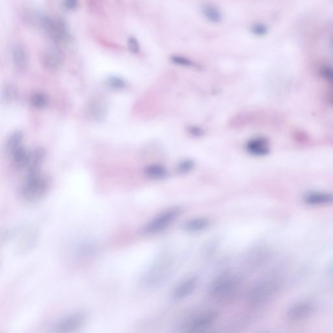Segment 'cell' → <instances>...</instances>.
Here are the masks:
<instances>
[{"label":"cell","instance_id":"obj_1","mask_svg":"<svg viewBox=\"0 0 333 333\" xmlns=\"http://www.w3.org/2000/svg\"><path fill=\"white\" fill-rule=\"evenodd\" d=\"M283 276L278 273H271L257 280L249 293V300L252 304H266L276 298L284 286Z\"/></svg>","mask_w":333,"mask_h":333},{"label":"cell","instance_id":"obj_2","mask_svg":"<svg viewBox=\"0 0 333 333\" xmlns=\"http://www.w3.org/2000/svg\"><path fill=\"white\" fill-rule=\"evenodd\" d=\"M50 186L49 177L41 171L28 172L20 194L26 202L30 203L39 202L47 194Z\"/></svg>","mask_w":333,"mask_h":333},{"label":"cell","instance_id":"obj_3","mask_svg":"<svg viewBox=\"0 0 333 333\" xmlns=\"http://www.w3.org/2000/svg\"><path fill=\"white\" fill-rule=\"evenodd\" d=\"M171 272V259L166 254H164L144 272L142 277V282L147 288H158L168 280Z\"/></svg>","mask_w":333,"mask_h":333},{"label":"cell","instance_id":"obj_4","mask_svg":"<svg viewBox=\"0 0 333 333\" xmlns=\"http://www.w3.org/2000/svg\"><path fill=\"white\" fill-rule=\"evenodd\" d=\"M181 214V209L176 207L168 208L160 212L145 224L141 229L142 234L152 235L160 233L175 222Z\"/></svg>","mask_w":333,"mask_h":333},{"label":"cell","instance_id":"obj_5","mask_svg":"<svg viewBox=\"0 0 333 333\" xmlns=\"http://www.w3.org/2000/svg\"><path fill=\"white\" fill-rule=\"evenodd\" d=\"M240 284L237 276L225 272L220 275L210 284L209 293L215 298H226L235 292Z\"/></svg>","mask_w":333,"mask_h":333},{"label":"cell","instance_id":"obj_6","mask_svg":"<svg viewBox=\"0 0 333 333\" xmlns=\"http://www.w3.org/2000/svg\"><path fill=\"white\" fill-rule=\"evenodd\" d=\"M88 314L83 311L71 313L54 322L52 330L56 333H71L82 328L87 322Z\"/></svg>","mask_w":333,"mask_h":333},{"label":"cell","instance_id":"obj_7","mask_svg":"<svg viewBox=\"0 0 333 333\" xmlns=\"http://www.w3.org/2000/svg\"><path fill=\"white\" fill-rule=\"evenodd\" d=\"M218 313L210 310L192 317L182 324V329L187 333L204 332L212 327L218 318Z\"/></svg>","mask_w":333,"mask_h":333},{"label":"cell","instance_id":"obj_8","mask_svg":"<svg viewBox=\"0 0 333 333\" xmlns=\"http://www.w3.org/2000/svg\"><path fill=\"white\" fill-rule=\"evenodd\" d=\"M39 23L42 28L47 32L54 41L57 43L69 41L71 36L67 26L62 21L47 17H42L39 19Z\"/></svg>","mask_w":333,"mask_h":333},{"label":"cell","instance_id":"obj_9","mask_svg":"<svg viewBox=\"0 0 333 333\" xmlns=\"http://www.w3.org/2000/svg\"><path fill=\"white\" fill-rule=\"evenodd\" d=\"M316 305L312 301H298L287 310V319L290 322H300L310 317L316 310Z\"/></svg>","mask_w":333,"mask_h":333},{"label":"cell","instance_id":"obj_10","mask_svg":"<svg viewBox=\"0 0 333 333\" xmlns=\"http://www.w3.org/2000/svg\"><path fill=\"white\" fill-rule=\"evenodd\" d=\"M198 280L196 277H191L180 282L172 290L171 298L176 302L187 298L195 290Z\"/></svg>","mask_w":333,"mask_h":333},{"label":"cell","instance_id":"obj_11","mask_svg":"<svg viewBox=\"0 0 333 333\" xmlns=\"http://www.w3.org/2000/svg\"><path fill=\"white\" fill-rule=\"evenodd\" d=\"M42 63L44 67L49 71H56L61 67L63 58L61 52L57 48H47L42 55Z\"/></svg>","mask_w":333,"mask_h":333},{"label":"cell","instance_id":"obj_12","mask_svg":"<svg viewBox=\"0 0 333 333\" xmlns=\"http://www.w3.org/2000/svg\"><path fill=\"white\" fill-rule=\"evenodd\" d=\"M246 150L251 155L266 156L270 152L268 139L263 137L252 138L247 142Z\"/></svg>","mask_w":333,"mask_h":333},{"label":"cell","instance_id":"obj_13","mask_svg":"<svg viewBox=\"0 0 333 333\" xmlns=\"http://www.w3.org/2000/svg\"><path fill=\"white\" fill-rule=\"evenodd\" d=\"M304 200L310 206H321L333 203V194L328 192H308L304 196Z\"/></svg>","mask_w":333,"mask_h":333},{"label":"cell","instance_id":"obj_14","mask_svg":"<svg viewBox=\"0 0 333 333\" xmlns=\"http://www.w3.org/2000/svg\"><path fill=\"white\" fill-rule=\"evenodd\" d=\"M270 252L265 247L259 246L252 250L248 254L247 261L252 267L262 266L268 260Z\"/></svg>","mask_w":333,"mask_h":333},{"label":"cell","instance_id":"obj_15","mask_svg":"<svg viewBox=\"0 0 333 333\" xmlns=\"http://www.w3.org/2000/svg\"><path fill=\"white\" fill-rule=\"evenodd\" d=\"M107 106L104 102L95 100L89 104L88 113L96 122H102L107 116Z\"/></svg>","mask_w":333,"mask_h":333},{"label":"cell","instance_id":"obj_16","mask_svg":"<svg viewBox=\"0 0 333 333\" xmlns=\"http://www.w3.org/2000/svg\"><path fill=\"white\" fill-rule=\"evenodd\" d=\"M12 60L14 65L19 70H24L27 67L28 57L25 48L21 45H15L12 48Z\"/></svg>","mask_w":333,"mask_h":333},{"label":"cell","instance_id":"obj_17","mask_svg":"<svg viewBox=\"0 0 333 333\" xmlns=\"http://www.w3.org/2000/svg\"><path fill=\"white\" fill-rule=\"evenodd\" d=\"M210 222L206 218H196L187 221L183 224V229L188 232L194 233L199 232L208 228Z\"/></svg>","mask_w":333,"mask_h":333},{"label":"cell","instance_id":"obj_18","mask_svg":"<svg viewBox=\"0 0 333 333\" xmlns=\"http://www.w3.org/2000/svg\"><path fill=\"white\" fill-rule=\"evenodd\" d=\"M202 15L210 23L219 24L222 23V16L220 10L212 4H205L201 9Z\"/></svg>","mask_w":333,"mask_h":333},{"label":"cell","instance_id":"obj_19","mask_svg":"<svg viewBox=\"0 0 333 333\" xmlns=\"http://www.w3.org/2000/svg\"><path fill=\"white\" fill-rule=\"evenodd\" d=\"M31 152L28 151L26 148L21 146L17 148L13 154H11L15 165L19 168H23L27 166L31 159Z\"/></svg>","mask_w":333,"mask_h":333},{"label":"cell","instance_id":"obj_20","mask_svg":"<svg viewBox=\"0 0 333 333\" xmlns=\"http://www.w3.org/2000/svg\"><path fill=\"white\" fill-rule=\"evenodd\" d=\"M144 174L152 180L164 179L167 176V170L163 166L153 164L146 166L143 170Z\"/></svg>","mask_w":333,"mask_h":333},{"label":"cell","instance_id":"obj_21","mask_svg":"<svg viewBox=\"0 0 333 333\" xmlns=\"http://www.w3.org/2000/svg\"><path fill=\"white\" fill-rule=\"evenodd\" d=\"M23 138L24 134L22 131H16L12 134L6 143V150L8 153L11 155L17 148L21 147Z\"/></svg>","mask_w":333,"mask_h":333},{"label":"cell","instance_id":"obj_22","mask_svg":"<svg viewBox=\"0 0 333 333\" xmlns=\"http://www.w3.org/2000/svg\"><path fill=\"white\" fill-rule=\"evenodd\" d=\"M30 103L36 109H44L48 106V97L44 93H36L32 95Z\"/></svg>","mask_w":333,"mask_h":333},{"label":"cell","instance_id":"obj_23","mask_svg":"<svg viewBox=\"0 0 333 333\" xmlns=\"http://www.w3.org/2000/svg\"><path fill=\"white\" fill-rule=\"evenodd\" d=\"M105 84L108 87L115 90H121L126 87V82L119 76H110L105 80Z\"/></svg>","mask_w":333,"mask_h":333},{"label":"cell","instance_id":"obj_24","mask_svg":"<svg viewBox=\"0 0 333 333\" xmlns=\"http://www.w3.org/2000/svg\"><path fill=\"white\" fill-rule=\"evenodd\" d=\"M18 96V91L17 87L12 85V84H7L4 87L3 91V97L5 101L7 102H12L17 99Z\"/></svg>","mask_w":333,"mask_h":333},{"label":"cell","instance_id":"obj_25","mask_svg":"<svg viewBox=\"0 0 333 333\" xmlns=\"http://www.w3.org/2000/svg\"><path fill=\"white\" fill-rule=\"evenodd\" d=\"M194 162L192 160H184L176 166V171L180 174H187L194 167Z\"/></svg>","mask_w":333,"mask_h":333},{"label":"cell","instance_id":"obj_26","mask_svg":"<svg viewBox=\"0 0 333 333\" xmlns=\"http://www.w3.org/2000/svg\"><path fill=\"white\" fill-rule=\"evenodd\" d=\"M170 61L175 65L182 66V67H192L194 66V62H193L192 60L180 56H171Z\"/></svg>","mask_w":333,"mask_h":333},{"label":"cell","instance_id":"obj_27","mask_svg":"<svg viewBox=\"0 0 333 333\" xmlns=\"http://www.w3.org/2000/svg\"><path fill=\"white\" fill-rule=\"evenodd\" d=\"M250 31L256 36H264L266 35L268 29L266 26L262 24H255L250 28Z\"/></svg>","mask_w":333,"mask_h":333},{"label":"cell","instance_id":"obj_28","mask_svg":"<svg viewBox=\"0 0 333 333\" xmlns=\"http://www.w3.org/2000/svg\"><path fill=\"white\" fill-rule=\"evenodd\" d=\"M128 47L130 51L134 54H137L140 52V45L138 39L134 37H130L128 40Z\"/></svg>","mask_w":333,"mask_h":333},{"label":"cell","instance_id":"obj_29","mask_svg":"<svg viewBox=\"0 0 333 333\" xmlns=\"http://www.w3.org/2000/svg\"><path fill=\"white\" fill-rule=\"evenodd\" d=\"M188 130L189 133L194 137H201L204 134V130L196 126H190Z\"/></svg>","mask_w":333,"mask_h":333},{"label":"cell","instance_id":"obj_30","mask_svg":"<svg viewBox=\"0 0 333 333\" xmlns=\"http://www.w3.org/2000/svg\"><path fill=\"white\" fill-rule=\"evenodd\" d=\"M78 0H64V5L68 9H74L77 6Z\"/></svg>","mask_w":333,"mask_h":333},{"label":"cell","instance_id":"obj_31","mask_svg":"<svg viewBox=\"0 0 333 333\" xmlns=\"http://www.w3.org/2000/svg\"><path fill=\"white\" fill-rule=\"evenodd\" d=\"M323 74H324L325 77H326L327 79L330 80V82H332V83H333V69H330V68H327V69H324Z\"/></svg>","mask_w":333,"mask_h":333},{"label":"cell","instance_id":"obj_32","mask_svg":"<svg viewBox=\"0 0 333 333\" xmlns=\"http://www.w3.org/2000/svg\"></svg>","mask_w":333,"mask_h":333}]
</instances>
